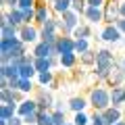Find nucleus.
<instances>
[{
	"label": "nucleus",
	"instance_id": "a878e982",
	"mask_svg": "<svg viewBox=\"0 0 125 125\" xmlns=\"http://www.w3.org/2000/svg\"><path fill=\"white\" fill-rule=\"evenodd\" d=\"M33 67H36L38 73H44V71H52V65H50V58H36L33 61Z\"/></svg>",
	"mask_w": 125,
	"mask_h": 125
},
{
	"label": "nucleus",
	"instance_id": "f8f14e48",
	"mask_svg": "<svg viewBox=\"0 0 125 125\" xmlns=\"http://www.w3.org/2000/svg\"><path fill=\"white\" fill-rule=\"evenodd\" d=\"M50 9H52L54 17H61V15H65L67 10H71L73 6V0H48Z\"/></svg>",
	"mask_w": 125,
	"mask_h": 125
},
{
	"label": "nucleus",
	"instance_id": "ea45409f",
	"mask_svg": "<svg viewBox=\"0 0 125 125\" xmlns=\"http://www.w3.org/2000/svg\"><path fill=\"white\" fill-rule=\"evenodd\" d=\"M9 125H25V121H23V117H13V119L9 121Z\"/></svg>",
	"mask_w": 125,
	"mask_h": 125
},
{
	"label": "nucleus",
	"instance_id": "79ce46f5",
	"mask_svg": "<svg viewBox=\"0 0 125 125\" xmlns=\"http://www.w3.org/2000/svg\"><path fill=\"white\" fill-rule=\"evenodd\" d=\"M119 15L125 19V0H121V2H119Z\"/></svg>",
	"mask_w": 125,
	"mask_h": 125
},
{
	"label": "nucleus",
	"instance_id": "6e6552de",
	"mask_svg": "<svg viewBox=\"0 0 125 125\" xmlns=\"http://www.w3.org/2000/svg\"><path fill=\"white\" fill-rule=\"evenodd\" d=\"M83 19L88 25H100V23H104V10L102 9H96V6H88L83 13Z\"/></svg>",
	"mask_w": 125,
	"mask_h": 125
},
{
	"label": "nucleus",
	"instance_id": "dca6fc26",
	"mask_svg": "<svg viewBox=\"0 0 125 125\" xmlns=\"http://www.w3.org/2000/svg\"><path fill=\"white\" fill-rule=\"evenodd\" d=\"M61 69H75L77 62H79V54L69 52V54H61Z\"/></svg>",
	"mask_w": 125,
	"mask_h": 125
},
{
	"label": "nucleus",
	"instance_id": "1a4fd4ad",
	"mask_svg": "<svg viewBox=\"0 0 125 125\" xmlns=\"http://www.w3.org/2000/svg\"><path fill=\"white\" fill-rule=\"evenodd\" d=\"M56 52H58V56H61V54L75 52V38H73V36H58V40H56Z\"/></svg>",
	"mask_w": 125,
	"mask_h": 125
},
{
	"label": "nucleus",
	"instance_id": "5701e85b",
	"mask_svg": "<svg viewBox=\"0 0 125 125\" xmlns=\"http://www.w3.org/2000/svg\"><path fill=\"white\" fill-rule=\"evenodd\" d=\"M13 38H19V27L15 25L0 27V40H13Z\"/></svg>",
	"mask_w": 125,
	"mask_h": 125
},
{
	"label": "nucleus",
	"instance_id": "f257e3e1",
	"mask_svg": "<svg viewBox=\"0 0 125 125\" xmlns=\"http://www.w3.org/2000/svg\"><path fill=\"white\" fill-rule=\"evenodd\" d=\"M88 100H90V106L94 111L102 113L111 106V90L104 88V85H94V88H90Z\"/></svg>",
	"mask_w": 125,
	"mask_h": 125
},
{
	"label": "nucleus",
	"instance_id": "a18cd8bd",
	"mask_svg": "<svg viewBox=\"0 0 125 125\" xmlns=\"http://www.w3.org/2000/svg\"><path fill=\"white\" fill-rule=\"evenodd\" d=\"M65 125H73V123H71V121H67V123H65Z\"/></svg>",
	"mask_w": 125,
	"mask_h": 125
},
{
	"label": "nucleus",
	"instance_id": "f3484780",
	"mask_svg": "<svg viewBox=\"0 0 125 125\" xmlns=\"http://www.w3.org/2000/svg\"><path fill=\"white\" fill-rule=\"evenodd\" d=\"M115 52H113L111 48H100L96 50V65H100V62H115Z\"/></svg>",
	"mask_w": 125,
	"mask_h": 125
},
{
	"label": "nucleus",
	"instance_id": "412c9836",
	"mask_svg": "<svg viewBox=\"0 0 125 125\" xmlns=\"http://www.w3.org/2000/svg\"><path fill=\"white\" fill-rule=\"evenodd\" d=\"M19 75H21V79H33V77H38V71L33 67V62H27V65L19 67Z\"/></svg>",
	"mask_w": 125,
	"mask_h": 125
},
{
	"label": "nucleus",
	"instance_id": "9d476101",
	"mask_svg": "<svg viewBox=\"0 0 125 125\" xmlns=\"http://www.w3.org/2000/svg\"><path fill=\"white\" fill-rule=\"evenodd\" d=\"M113 71H115V62H100L94 67V77L98 81H106Z\"/></svg>",
	"mask_w": 125,
	"mask_h": 125
},
{
	"label": "nucleus",
	"instance_id": "4be33fe9",
	"mask_svg": "<svg viewBox=\"0 0 125 125\" xmlns=\"http://www.w3.org/2000/svg\"><path fill=\"white\" fill-rule=\"evenodd\" d=\"M54 73L52 71H44V73H38V85H42V88H50V85L54 83Z\"/></svg>",
	"mask_w": 125,
	"mask_h": 125
},
{
	"label": "nucleus",
	"instance_id": "c03bdc74",
	"mask_svg": "<svg viewBox=\"0 0 125 125\" xmlns=\"http://www.w3.org/2000/svg\"><path fill=\"white\" fill-rule=\"evenodd\" d=\"M0 125H9V121H2V119H0Z\"/></svg>",
	"mask_w": 125,
	"mask_h": 125
},
{
	"label": "nucleus",
	"instance_id": "2eb2a0df",
	"mask_svg": "<svg viewBox=\"0 0 125 125\" xmlns=\"http://www.w3.org/2000/svg\"><path fill=\"white\" fill-rule=\"evenodd\" d=\"M125 104V85L111 88V106H123Z\"/></svg>",
	"mask_w": 125,
	"mask_h": 125
},
{
	"label": "nucleus",
	"instance_id": "6ab92c4d",
	"mask_svg": "<svg viewBox=\"0 0 125 125\" xmlns=\"http://www.w3.org/2000/svg\"><path fill=\"white\" fill-rule=\"evenodd\" d=\"M17 108H19V104H2L0 106V119L10 121L13 117H17Z\"/></svg>",
	"mask_w": 125,
	"mask_h": 125
},
{
	"label": "nucleus",
	"instance_id": "423d86ee",
	"mask_svg": "<svg viewBox=\"0 0 125 125\" xmlns=\"http://www.w3.org/2000/svg\"><path fill=\"white\" fill-rule=\"evenodd\" d=\"M98 40L106 42V44H117V42L123 40V33L119 31L117 25H102V29L98 33Z\"/></svg>",
	"mask_w": 125,
	"mask_h": 125
},
{
	"label": "nucleus",
	"instance_id": "e433bc0d",
	"mask_svg": "<svg viewBox=\"0 0 125 125\" xmlns=\"http://www.w3.org/2000/svg\"><path fill=\"white\" fill-rule=\"evenodd\" d=\"M88 2V6H96V9H104V4H106L108 0H85Z\"/></svg>",
	"mask_w": 125,
	"mask_h": 125
},
{
	"label": "nucleus",
	"instance_id": "20e7f679",
	"mask_svg": "<svg viewBox=\"0 0 125 125\" xmlns=\"http://www.w3.org/2000/svg\"><path fill=\"white\" fill-rule=\"evenodd\" d=\"M36 102H38V111L40 113H46V111H52L54 108V96H52V92L50 90H46V88H42V85H38V90H36Z\"/></svg>",
	"mask_w": 125,
	"mask_h": 125
},
{
	"label": "nucleus",
	"instance_id": "bb28decb",
	"mask_svg": "<svg viewBox=\"0 0 125 125\" xmlns=\"http://www.w3.org/2000/svg\"><path fill=\"white\" fill-rule=\"evenodd\" d=\"M0 102L2 104H17L15 102V90H10V88L0 90Z\"/></svg>",
	"mask_w": 125,
	"mask_h": 125
},
{
	"label": "nucleus",
	"instance_id": "a211bd4d",
	"mask_svg": "<svg viewBox=\"0 0 125 125\" xmlns=\"http://www.w3.org/2000/svg\"><path fill=\"white\" fill-rule=\"evenodd\" d=\"M92 36H94L92 25H88V23H81V25L73 31V38H75V40H81V38H83V40H90Z\"/></svg>",
	"mask_w": 125,
	"mask_h": 125
},
{
	"label": "nucleus",
	"instance_id": "2f4dec72",
	"mask_svg": "<svg viewBox=\"0 0 125 125\" xmlns=\"http://www.w3.org/2000/svg\"><path fill=\"white\" fill-rule=\"evenodd\" d=\"M85 9H88V2H85V0H73V6H71V10H75V13L79 15V17H83Z\"/></svg>",
	"mask_w": 125,
	"mask_h": 125
},
{
	"label": "nucleus",
	"instance_id": "ddd939ff",
	"mask_svg": "<svg viewBox=\"0 0 125 125\" xmlns=\"http://www.w3.org/2000/svg\"><path fill=\"white\" fill-rule=\"evenodd\" d=\"M102 117H104V123L106 125H115L123 119V111L119 106H108L106 111H102Z\"/></svg>",
	"mask_w": 125,
	"mask_h": 125
},
{
	"label": "nucleus",
	"instance_id": "0eeeda50",
	"mask_svg": "<svg viewBox=\"0 0 125 125\" xmlns=\"http://www.w3.org/2000/svg\"><path fill=\"white\" fill-rule=\"evenodd\" d=\"M119 2L121 0H108L106 4H104V25H115L117 19H121L119 15Z\"/></svg>",
	"mask_w": 125,
	"mask_h": 125
},
{
	"label": "nucleus",
	"instance_id": "f03ea898",
	"mask_svg": "<svg viewBox=\"0 0 125 125\" xmlns=\"http://www.w3.org/2000/svg\"><path fill=\"white\" fill-rule=\"evenodd\" d=\"M79 19L81 17L75 10H67L65 15H61V17H58V33H61V36H73V31L81 25Z\"/></svg>",
	"mask_w": 125,
	"mask_h": 125
},
{
	"label": "nucleus",
	"instance_id": "4c0bfd02",
	"mask_svg": "<svg viewBox=\"0 0 125 125\" xmlns=\"http://www.w3.org/2000/svg\"><path fill=\"white\" fill-rule=\"evenodd\" d=\"M67 104H62V100H56V102H54V108L52 111H61V113H67Z\"/></svg>",
	"mask_w": 125,
	"mask_h": 125
},
{
	"label": "nucleus",
	"instance_id": "7c9ffc66",
	"mask_svg": "<svg viewBox=\"0 0 125 125\" xmlns=\"http://www.w3.org/2000/svg\"><path fill=\"white\" fill-rule=\"evenodd\" d=\"M88 50H92L90 48V40H75V54H85Z\"/></svg>",
	"mask_w": 125,
	"mask_h": 125
},
{
	"label": "nucleus",
	"instance_id": "4468645a",
	"mask_svg": "<svg viewBox=\"0 0 125 125\" xmlns=\"http://www.w3.org/2000/svg\"><path fill=\"white\" fill-rule=\"evenodd\" d=\"M31 113H38V102H36V98H29V96H27V98L19 104L17 115L19 117H27V115H31Z\"/></svg>",
	"mask_w": 125,
	"mask_h": 125
},
{
	"label": "nucleus",
	"instance_id": "a19ab883",
	"mask_svg": "<svg viewBox=\"0 0 125 125\" xmlns=\"http://www.w3.org/2000/svg\"><path fill=\"white\" fill-rule=\"evenodd\" d=\"M115 25L119 27V31L125 36V19H123V17H121V19H117V23H115Z\"/></svg>",
	"mask_w": 125,
	"mask_h": 125
},
{
	"label": "nucleus",
	"instance_id": "7ed1b4c3",
	"mask_svg": "<svg viewBox=\"0 0 125 125\" xmlns=\"http://www.w3.org/2000/svg\"><path fill=\"white\" fill-rule=\"evenodd\" d=\"M0 52H10V56H25L27 54V44L21 38H13V40H0Z\"/></svg>",
	"mask_w": 125,
	"mask_h": 125
},
{
	"label": "nucleus",
	"instance_id": "393cba45",
	"mask_svg": "<svg viewBox=\"0 0 125 125\" xmlns=\"http://www.w3.org/2000/svg\"><path fill=\"white\" fill-rule=\"evenodd\" d=\"M79 62L83 67H96V50H88L85 54H79Z\"/></svg>",
	"mask_w": 125,
	"mask_h": 125
},
{
	"label": "nucleus",
	"instance_id": "b1692460",
	"mask_svg": "<svg viewBox=\"0 0 125 125\" xmlns=\"http://www.w3.org/2000/svg\"><path fill=\"white\" fill-rule=\"evenodd\" d=\"M0 75L4 77V79L21 77V75H19V67H15V65H2V67H0Z\"/></svg>",
	"mask_w": 125,
	"mask_h": 125
},
{
	"label": "nucleus",
	"instance_id": "49530a36",
	"mask_svg": "<svg viewBox=\"0 0 125 125\" xmlns=\"http://www.w3.org/2000/svg\"><path fill=\"white\" fill-rule=\"evenodd\" d=\"M123 67H125V56H123Z\"/></svg>",
	"mask_w": 125,
	"mask_h": 125
},
{
	"label": "nucleus",
	"instance_id": "de8ad7c7",
	"mask_svg": "<svg viewBox=\"0 0 125 125\" xmlns=\"http://www.w3.org/2000/svg\"><path fill=\"white\" fill-rule=\"evenodd\" d=\"M123 46H125V38H123Z\"/></svg>",
	"mask_w": 125,
	"mask_h": 125
},
{
	"label": "nucleus",
	"instance_id": "37998d69",
	"mask_svg": "<svg viewBox=\"0 0 125 125\" xmlns=\"http://www.w3.org/2000/svg\"><path fill=\"white\" fill-rule=\"evenodd\" d=\"M115 125H125V119H121V121H119V123H115Z\"/></svg>",
	"mask_w": 125,
	"mask_h": 125
},
{
	"label": "nucleus",
	"instance_id": "f704fd0d",
	"mask_svg": "<svg viewBox=\"0 0 125 125\" xmlns=\"http://www.w3.org/2000/svg\"><path fill=\"white\" fill-rule=\"evenodd\" d=\"M2 2V6H4L6 10H13V9H19V0H0Z\"/></svg>",
	"mask_w": 125,
	"mask_h": 125
},
{
	"label": "nucleus",
	"instance_id": "c756f323",
	"mask_svg": "<svg viewBox=\"0 0 125 125\" xmlns=\"http://www.w3.org/2000/svg\"><path fill=\"white\" fill-rule=\"evenodd\" d=\"M73 125H90V115L88 113H75V115H73V121H71Z\"/></svg>",
	"mask_w": 125,
	"mask_h": 125
},
{
	"label": "nucleus",
	"instance_id": "72a5a7b5",
	"mask_svg": "<svg viewBox=\"0 0 125 125\" xmlns=\"http://www.w3.org/2000/svg\"><path fill=\"white\" fill-rule=\"evenodd\" d=\"M90 125H106V123H104V117H102V113L94 111L92 115H90Z\"/></svg>",
	"mask_w": 125,
	"mask_h": 125
},
{
	"label": "nucleus",
	"instance_id": "473e14b6",
	"mask_svg": "<svg viewBox=\"0 0 125 125\" xmlns=\"http://www.w3.org/2000/svg\"><path fill=\"white\" fill-rule=\"evenodd\" d=\"M52 119H54V125H65L67 123V113L52 111Z\"/></svg>",
	"mask_w": 125,
	"mask_h": 125
},
{
	"label": "nucleus",
	"instance_id": "58836bf2",
	"mask_svg": "<svg viewBox=\"0 0 125 125\" xmlns=\"http://www.w3.org/2000/svg\"><path fill=\"white\" fill-rule=\"evenodd\" d=\"M19 81H21V77H13V79H9V88L10 90H19Z\"/></svg>",
	"mask_w": 125,
	"mask_h": 125
},
{
	"label": "nucleus",
	"instance_id": "9b49d317",
	"mask_svg": "<svg viewBox=\"0 0 125 125\" xmlns=\"http://www.w3.org/2000/svg\"><path fill=\"white\" fill-rule=\"evenodd\" d=\"M67 106H69V111H71L73 115H75V113H83L85 108L90 106V100L83 98V96H71L69 102H67Z\"/></svg>",
	"mask_w": 125,
	"mask_h": 125
},
{
	"label": "nucleus",
	"instance_id": "cd10ccee",
	"mask_svg": "<svg viewBox=\"0 0 125 125\" xmlns=\"http://www.w3.org/2000/svg\"><path fill=\"white\" fill-rule=\"evenodd\" d=\"M33 90H38V85L33 83V79H21V81H19V92H23L25 96L31 94Z\"/></svg>",
	"mask_w": 125,
	"mask_h": 125
},
{
	"label": "nucleus",
	"instance_id": "39448f33",
	"mask_svg": "<svg viewBox=\"0 0 125 125\" xmlns=\"http://www.w3.org/2000/svg\"><path fill=\"white\" fill-rule=\"evenodd\" d=\"M19 38H21L27 46L38 44V42H40V27H38L36 23H25V25L19 27Z\"/></svg>",
	"mask_w": 125,
	"mask_h": 125
},
{
	"label": "nucleus",
	"instance_id": "09e8293b",
	"mask_svg": "<svg viewBox=\"0 0 125 125\" xmlns=\"http://www.w3.org/2000/svg\"><path fill=\"white\" fill-rule=\"evenodd\" d=\"M123 75H125V71H123Z\"/></svg>",
	"mask_w": 125,
	"mask_h": 125
},
{
	"label": "nucleus",
	"instance_id": "aec40b11",
	"mask_svg": "<svg viewBox=\"0 0 125 125\" xmlns=\"http://www.w3.org/2000/svg\"><path fill=\"white\" fill-rule=\"evenodd\" d=\"M9 23H10V25H15V27L25 25V17H23V10H21V9H13V10H9Z\"/></svg>",
	"mask_w": 125,
	"mask_h": 125
},
{
	"label": "nucleus",
	"instance_id": "c9c22d12",
	"mask_svg": "<svg viewBox=\"0 0 125 125\" xmlns=\"http://www.w3.org/2000/svg\"><path fill=\"white\" fill-rule=\"evenodd\" d=\"M23 121H25V125H38V113H31V115L23 117Z\"/></svg>",
	"mask_w": 125,
	"mask_h": 125
},
{
	"label": "nucleus",
	"instance_id": "c85d7f7f",
	"mask_svg": "<svg viewBox=\"0 0 125 125\" xmlns=\"http://www.w3.org/2000/svg\"><path fill=\"white\" fill-rule=\"evenodd\" d=\"M38 125H54L52 111H46V113H40V111H38Z\"/></svg>",
	"mask_w": 125,
	"mask_h": 125
}]
</instances>
